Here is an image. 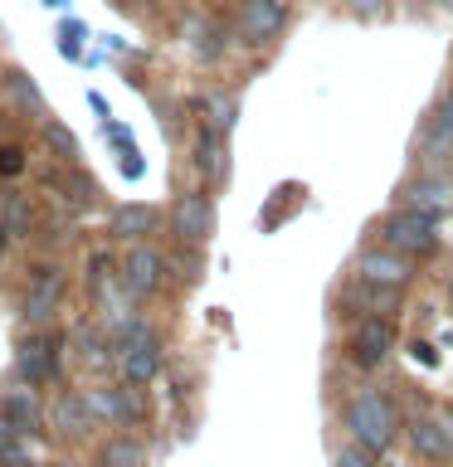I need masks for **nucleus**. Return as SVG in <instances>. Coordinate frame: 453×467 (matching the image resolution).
Wrapping results in <instances>:
<instances>
[{
    "label": "nucleus",
    "mask_w": 453,
    "mask_h": 467,
    "mask_svg": "<svg viewBox=\"0 0 453 467\" xmlns=\"http://www.w3.org/2000/svg\"><path fill=\"white\" fill-rule=\"evenodd\" d=\"M342 429H346L351 443H361L365 452L385 458L395 433H400V409H395L380 389H356L342 409Z\"/></svg>",
    "instance_id": "nucleus-1"
},
{
    "label": "nucleus",
    "mask_w": 453,
    "mask_h": 467,
    "mask_svg": "<svg viewBox=\"0 0 453 467\" xmlns=\"http://www.w3.org/2000/svg\"><path fill=\"white\" fill-rule=\"evenodd\" d=\"M375 234H380V244L395 248V254H405V258H429L438 248V219L419 214V210H405V204L380 219Z\"/></svg>",
    "instance_id": "nucleus-2"
},
{
    "label": "nucleus",
    "mask_w": 453,
    "mask_h": 467,
    "mask_svg": "<svg viewBox=\"0 0 453 467\" xmlns=\"http://www.w3.org/2000/svg\"><path fill=\"white\" fill-rule=\"evenodd\" d=\"M395 341H400V336H395L390 317H361L356 327L346 331V360L361 365V370H375V365L390 360Z\"/></svg>",
    "instance_id": "nucleus-3"
},
{
    "label": "nucleus",
    "mask_w": 453,
    "mask_h": 467,
    "mask_svg": "<svg viewBox=\"0 0 453 467\" xmlns=\"http://www.w3.org/2000/svg\"><path fill=\"white\" fill-rule=\"evenodd\" d=\"M112 350H117V375H122V385L146 389L161 375V341H156V331L132 336V341H117Z\"/></svg>",
    "instance_id": "nucleus-4"
},
{
    "label": "nucleus",
    "mask_w": 453,
    "mask_h": 467,
    "mask_svg": "<svg viewBox=\"0 0 453 467\" xmlns=\"http://www.w3.org/2000/svg\"><path fill=\"white\" fill-rule=\"evenodd\" d=\"M171 234H175L185 248H200V244L215 234V204H210V195H205V190H190V195L175 200Z\"/></svg>",
    "instance_id": "nucleus-5"
},
{
    "label": "nucleus",
    "mask_w": 453,
    "mask_h": 467,
    "mask_svg": "<svg viewBox=\"0 0 453 467\" xmlns=\"http://www.w3.org/2000/svg\"><path fill=\"white\" fill-rule=\"evenodd\" d=\"M161 277H166V258H161L156 248H146V244H132L127 258H122V273H117V283L132 292V302L152 297V292L161 287Z\"/></svg>",
    "instance_id": "nucleus-6"
},
{
    "label": "nucleus",
    "mask_w": 453,
    "mask_h": 467,
    "mask_svg": "<svg viewBox=\"0 0 453 467\" xmlns=\"http://www.w3.org/2000/svg\"><path fill=\"white\" fill-rule=\"evenodd\" d=\"M283 25H288L283 0H244V10H239V35H244V44L269 49V44L283 35Z\"/></svg>",
    "instance_id": "nucleus-7"
},
{
    "label": "nucleus",
    "mask_w": 453,
    "mask_h": 467,
    "mask_svg": "<svg viewBox=\"0 0 453 467\" xmlns=\"http://www.w3.org/2000/svg\"><path fill=\"white\" fill-rule=\"evenodd\" d=\"M356 277L365 283H380V287H405L409 277H415V258L395 254V248H361L356 254Z\"/></svg>",
    "instance_id": "nucleus-8"
},
{
    "label": "nucleus",
    "mask_w": 453,
    "mask_h": 467,
    "mask_svg": "<svg viewBox=\"0 0 453 467\" xmlns=\"http://www.w3.org/2000/svg\"><path fill=\"white\" fill-rule=\"evenodd\" d=\"M58 336H29V341L20 346V356H15V370H20L25 385H49V379H58Z\"/></svg>",
    "instance_id": "nucleus-9"
},
{
    "label": "nucleus",
    "mask_w": 453,
    "mask_h": 467,
    "mask_svg": "<svg viewBox=\"0 0 453 467\" xmlns=\"http://www.w3.org/2000/svg\"><path fill=\"white\" fill-rule=\"evenodd\" d=\"M83 400L88 409H93V419L98 423H137L142 419V400H137V389H117V385H93V389H83Z\"/></svg>",
    "instance_id": "nucleus-10"
},
{
    "label": "nucleus",
    "mask_w": 453,
    "mask_h": 467,
    "mask_svg": "<svg viewBox=\"0 0 453 467\" xmlns=\"http://www.w3.org/2000/svg\"><path fill=\"white\" fill-rule=\"evenodd\" d=\"M448 156H453V88L438 98L434 117H429V122H424V131H419V161L438 166V161H448Z\"/></svg>",
    "instance_id": "nucleus-11"
},
{
    "label": "nucleus",
    "mask_w": 453,
    "mask_h": 467,
    "mask_svg": "<svg viewBox=\"0 0 453 467\" xmlns=\"http://www.w3.org/2000/svg\"><path fill=\"white\" fill-rule=\"evenodd\" d=\"M405 438H409V448H415V458H424V462H448L453 458L448 429L438 414H415L405 423Z\"/></svg>",
    "instance_id": "nucleus-12"
},
{
    "label": "nucleus",
    "mask_w": 453,
    "mask_h": 467,
    "mask_svg": "<svg viewBox=\"0 0 453 467\" xmlns=\"http://www.w3.org/2000/svg\"><path fill=\"white\" fill-rule=\"evenodd\" d=\"M58 302H64V273H58V268H44L35 283H29L20 312H25L29 327H44V321L58 312Z\"/></svg>",
    "instance_id": "nucleus-13"
},
{
    "label": "nucleus",
    "mask_w": 453,
    "mask_h": 467,
    "mask_svg": "<svg viewBox=\"0 0 453 467\" xmlns=\"http://www.w3.org/2000/svg\"><path fill=\"white\" fill-rule=\"evenodd\" d=\"M400 204L405 210H419V214H448L453 210V185L444 181V175H419V181H409L400 190Z\"/></svg>",
    "instance_id": "nucleus-14"
},
{
    "label": "nucleus",
    "mask_w": 453,
    "mask_h": 467,
    "mask_svg": "<svg viewBox=\"0 0 453 467\" xmlns=\"http://www.w3.org/2000/svg\"><path fill=\"white\" fill-rule=\"evenodd\" d=\"M49 423H54V433H64V438H88V433L98 429L88 400H83V394H68V389L49 404Z\"/></svg>",
    "instance_id": "nucleus-15"
},
{
    "label": "nucleus",
    "mask_w": 453,
    "mask_h": 467,
    "mask_svg": "<svg viewBox=\"0 0 453 467\" xmlns=\"http://www.w3.org/2000/svg\"><path fill=\"white\" fill-rule=\"evenodd\" d=\"M0 414H5L25 438L35 433L39 423H44V409H39V400H35V385H15V389H5V400H0Z\"/></svg>",
    "instance_id": "nucleus-16"
},
{
    "label": "nucleus",
    "mask_w": 453,
    "mask_h": 467,
    "mask_svg": "<svg viewBox=\"0 0 453 467\" xmlns=\"http://www.w3.org/2000/svg\"><path fill=\"white\" fill-rule=\"evenodd\" d=\"M156 210L152 204H122V210H112V219H108V229H112V239H127V244H137L142 234H152L156 229Z\"/></svg>",
    "instance_id": "nucleus-17"
},
{
    "label": "nucleus",
    "mask_w": 453,
    "mask_h": 467,
    "mask_svg": "<svg viewBox=\"0 0 453 467\" xmlns=\"http://www.w3.org/2000/svg\"><path fill=\"white\" fill-rule=\"evenodd\" d=\"M98 467H146V443L132 433H117L98 448Z\"/></svg>",
    "instance_id": "nucleus-18"
},
{
    "label": "nucleus",
    "mask_w": 453,
    "mask_h": 467,
    "mask_svg": "<svg viewBox=\"0 0 453 467\" xmlns=\"http://www.w3.org/2000/svg\"><path fill=\"white\" fill-rule=\"evenodd\" d=\"M185 49L195 58H205V64H215L219 58V25L205 20V15H190L185 20Z\"/></svg>",
    "instance_id": "nucleus-19"
},
{
    "label": "nucleus",
    "mask_w": 453,
    "mask_h": 467,
    "mask_svg": "<svg viewBox=\"0 0 453 467\" xmlns=\"http://www.w3.org/2000/svg\"><path fill=\"white\" fill-rule=\"evenodd\" d=\"M195 166H200L205 181H225L229 161H225V146H219V131H210V127L200 131V141H195Z\"/></svg>",
    "instance_id": "nucleus-20"
},
{
    "label": "nucleus",
    "mask_w": 453,
    "mask_h": 467,
    "mask_svg": "<svg viewBox=\"0 0 453 467\" xmlns=\"http://www.w3.org/2000/svg\"><path fill=\"white\" fill-rule=\"evenodd\" d=\"M234 117H239V98H234V93H210V98H205V127H210V131L225 137V131L234 127Z\"/></svg>",
    "instance_id": "nucleus-21"
},
{
    "label": "nucleus",
    "mask_w": 453,
    "mask_h": 467,
    "mask_svg": "<svg viewBox=\"0 0 453 467\" xmlns=\"http://www.w3.org/2000/svg\"><path fill=\"white\" fill-rule=\"evenodd\" d=\"M44 141H49V146H54V151L64 156V161L79 156V141H73V131H64L58 122H44Z\"/></svg>",
    "instance_id": "nucleus-22"
},
{
    "label": "nucleus",
    "mask_w": 453,
    "mask_h": 467,
    "mask_svg": "<svg viewBox=\"0 0 453 467\" xmlns=\"http://www.w3.org/2000/svg\"><path fill=\"white\" fill-rule=\"evenodd\" d=\"M351 15H361V20H380L385 15V0H346Z\"/></svg>",
    "instance_id": "nucleus-23"
},
{
    "label": "nucleus",
    "mask_w": 453,
    "mask_h": 467,
    "mask_svg": "<svg viewBox=\"0 0 453 467\" xmlns=\"http://www.w3.org/2000/svg\"><path fill=\"white\" fill-rule=\"evenodd\" d=\"M20 438H25V433H20V429H15V423H10L5 414H0V458H10V448H15V443H20Z\"/></svg>",
    "instance_id": "nucleus-24"
},
{
    "label": "nucleus",
    "mask_w": 453,
    "mask_h": 467,
    "mask_svg": "<svg viewBox=\"0 0 453 467\" xmlns=\"http://www.w3.org/2000/svg\"><path fill=\"white\" fill-rule=\"evenodd\" d=\"M10 234H25L29 229V210H25V200H10Z\"/></svg>",
    "instance_id": "nucleus-25"
},
{
    "label": "nucleus",
    "mask_w": 453,
    "mask_h": 467,
    "mask_svg": "<svg viewBox=\"0 0 453 467\" xmlns=\"http://www.w3.org/2000/svg\"><path fill=\"white\" fill-rule=\"evenodd\" d=\"M20 151H15V146H5V151H0V175H20Z\"/></svg>",
    "instance_id": "nucleus-26"
},
{
    "label": "nucleus",
    "mask_w": 453,
    "mask_h": 467,
    "mask_svg": "<svg viewBox=\"0 0 453 467\" xmlns=\"http://www.w3.org/2000/svg\"><path fill=\"white\" fill-rule=\"evenodd\" d=\"M434 414H438V419H444V429H448V443H453V404H438V409H434Z\"/></svg>",
    "instance_id": "nucleus-27"
},
{
    "label": "nucleus",
    "mask_w": 453,
    "mask_h": 467,
    "mask_svg": "<svg viewBox=\"0 0 453 467\" xmlns=\"http://www.w3.org/2000/svg\"><path fill=\"white\" fill-rule=\"evenodd\" d=\"M438 5H444V10H453V0H438Z\"/></svg>",
    "instance_id": "nucleus-28"
},
{
    "label": "nucleus",
    "mask_w": 453,
    "mask_h": 467,
    "mask_svg": "<svg viewBox=\"0 0 453 467\" xmlns=\"http://www.w3.org/2000/svg\"><path fill=\"white\" fill-rule=\"evenodd\" d=\"M54 467H79V462H54Z\"/></svg>",
    "instance_id": "nucleus-29"
},
{
    "label": "nucleus",
    "mask_w": 453,
    "mask_h": 467,
    "mask_svg": "<svg viewBox=\"0 0 453 467\" xmlns=\"http://www.w3.org/2000/svg\"><path fill=\"white\" fill-rule=\"evenodd\" d=\"M112 5H132V0H112Z\"/></svg>",
    "instance_id": "nucleus-30"
},
{
    "label": "nucleus",
    "mask_w": 453,
    "mask_h": 467,
    "mask_svg": "<svg viewBox=\"0 0 453 467\" xmlns=\"http://www.w3.org/2000/svg\"><path fill=\"white\" fill-rule=\"evenodd\" d=\"M448 306H453V287H448Z\"/></svg>",
    "instance_id": "nucleus-31"
},
{
    "label": "nucleus",
    "mask_w": 453,
    "mask_h": 467,
    "mask_svg": "<svg viewBox=\"0 0 453 467\" xmlns=\"http://www.w3.org/2000/svg\"><path fill=\"white\" fill-rule=\"evenodd\" d=\"M380 467H395V462H380Z\"/></svg>",
    "instance_id": "nucleus-32"
},
{
    "label": "nucleus",
    "mask_w": 453,
    "mask_h": 467,
    "mask_svg": "<svg viewBox=\"0 0 453 467\" xmlns=\"http://www.w3.org/2000/svg\"><path fill=\"white\" fill-rule=\"evenodd\" d=\"M0 467H15V462H0Z\"/></svg>",
    "instance_id": "nucleus-33"
},
{
    "label": "nucleus",
    "mask_w": 453,
    "mask_h": 467,
    "mask_svg": "<svg viewBox=\"0 0 453 467\" xmlns=\"http://www.w3.org/2000/svg\"><path fill=\"white\" fill-rule=\"evenodd\" d=\"M448 467H453V458H448Z\"/></svg>",
    "instance_id": "nucleus-34"
}]
</instances>
